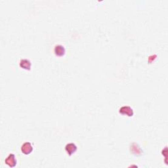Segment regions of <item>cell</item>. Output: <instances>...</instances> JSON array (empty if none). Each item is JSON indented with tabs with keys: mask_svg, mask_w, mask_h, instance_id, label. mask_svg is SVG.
Masks as SVG:
<instances>
[{
	"mask_svg": "<svg viewBox=\"0 0 168 168\" xmlns=\"http://www.w3.org/2000/svg\"><path fill=\"white\" fill-rule=\"evenodd\" d=\"M119 113L123 115H126L128 117H132L134 114L133 110L128 106H123L121 107L119 110Z\"/></svg>",
	"mask_w": 168,
	"mask_h": 168,
	"instance_id": "1",
	"label": "cell"
},
{
	"mask_svg": "<svg viewBox=\"0 0 168 168\" xmlns=\"http://www.w3.org/2000/svg\"><path fill=\"white\" fill-rule=\"evenodd\" d=\"M5 163L11 167H15L16 165H17V160H16L15 156L13 154H9L8 156V157L5 159Z\"/></svg>",
	"mask_w": 168,
	"mask_h": 168,
	"instance_id": "3",
	"label": "cell"
},
{
	"mask_svg": "<svg viewBox=\"0 0 168 168\" xmlns=\"http://www.w3.org/2000/svg\"><path fill=\"white\" fill-rule=\"evenodd\" d=\"M21 151L24 154L29 155L33 151V146L30 142H26L22 145Z\"/></svg>",
	"mask_w": 168,
	"mask_h": 168,
	"instance_id": "2",
	"label": "cell"
},
{
	"mask_svg": "<svg viewBox=\"0 0 168 168\" xmlns=\"http://www.w3.org/2000/svg\"><path fill=\"white\" fill-rule=\"evenodd\" d=\"M77 149H78L77 146L73 143H70L67 144L65 146V150L67 153V154L69 156H71L73 154H74L77 151Z\"/></svg>",
	"mask_w": 168,
	"mask_h": 168,
	"instance_id": "4",
	"label": "cell"
},
{
	"mask_svg": "<svg viewBox=\"0 0 168 168\" xmlns=\"http://www.w3.org/2000/svg\"><path fill=\"white\" fill-rule=\"evenodd\" d=\"M19 66L24 70H30L31 69V62L29 59H22L19 63Z\"/></svg>",
	"mask_w": 168,
	"mask_h": 168,
	"instance_id": "6",
	"label": "cell"
},
{
	"mask_svg": "<svg viewBox=\"0 0 168 168\" xmlns=\"http://www.w3.org/2000/svg\"><path fill=\"white\" fill-rule=\"evenodd\" d=\"M55 54L57 56V57H62L65 55L66 50L64 46L61 45H57L55 47L54 49Z\"/></svg>",
	"mask_w": 168,
	"mask_h": 168,
	"instance_id": "5",
	"label": "cell"
}]
</instances>
